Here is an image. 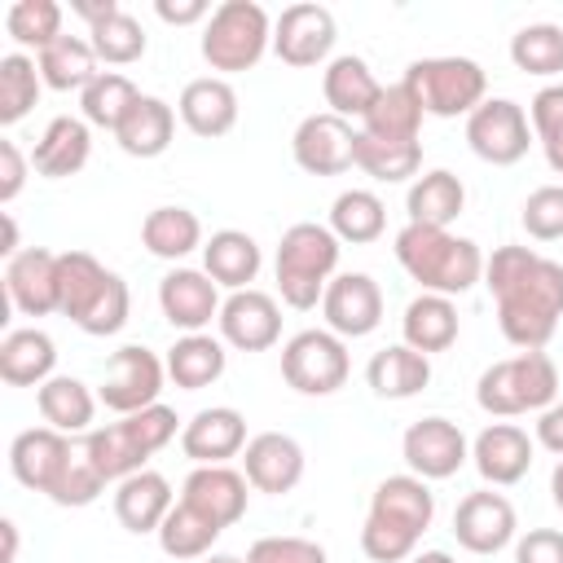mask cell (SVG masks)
Instances as JSON below:
<instances>
[{
    "instance_id": "obj_1",
    "label": "cell",
    "mask_w": 563,
    "mask_h": 563,
    "mask_svg": "<svg viewBox=\"0 0 563 563\" xmlns=\"http://www.w3.org/2000/svg\"><path fill=\"white\" fill-rule=\"evenodd\" d=\"M484 286L497 299V325L519 352H541L563 317V264L532 246H497L484 260Z\"/></svg>"
},
{
    "instance_id": "obj_2",
    "label": "cell",
    "mask_w": 563,
    "mask_h": 563,
    "mask_svg": "<svg viewBox=\"0 0 563 563\" xmlns=\"http://www.w3.org/2000/svg\"><path fill=\"white\" fill-rule=\"evenodd\" d=\"M396 264L427 290V295H466L475 282H484V251L471 238H457L449 229L431 224H405L391 242Z\"/></svg>"
},
{
    "instance_id": "obj_3",
    "label": "cell",
    "mask_w": 563,
    "mask_h": 563,
    "mask_svg": "<svg viewBox=\"0 0 563 563\" xmlns=\"http://www.w3.org/2000/svg\"><path fill=\"white\" fill-rule=\"evenodd\" d=\"M277 295L286 308L308 312L325 299V286L334 282L339 268V238L330 233V224L317 220H299L282 233L277 242Z\"/></svg>"
},
{
    "instance_id": "obj_4",
    "label": "cell",
    "mask_w": 563,
    "mask_h": 563,
    "mask_svg": "<svg viewBox=\"0 0 563 563\" xmlns=\"http://www.w3.org/2000/svg\"><path fill=\"white\" fill-rule=\"evenodd\" d=\"M559 400V369L545 352H515L493 361L475 383V405L493 418L541 413Z\"/></svg>"
},
{
    "instance_id": "obj_5",
    "label": "cell",
    "mask_w": 563,
    "mask_h": 563,
    "mask_svg": "<svg viewBox=\"0 0 563 563\" xmlns=\"http://www.w3.org/2000/svg\"><path fill=\"white\" fill-rule=\"evenodd\" d=\"M198 48H202V62L211 70H220V79L251 70L273 48V22H268L264 4H255V0H224L202 22Z\"/></svg>"
},
{
    "instance_id": "obj_6",
    "label": "cell",
    "mask_w": 563,
    "mask_h": 563,
    "mask_svg": "<svg viewBox=\"0 0 563 563\" xmlns=\"http://www.w3.org/2000/svg\"><path fill=\"white\" fill-rule=\"evenodd\" d=\"M400 79L422 101V114H435V119L471 114L488 92V75L475 57H418L405 66Z\"/></svg>"
},
{
    "instance_id": "obj_7",
    "label": "cell",
    "mask_w": 563,
    "mask_h": 563,
    "mask_svg": "<svg viewBox=\"0 0 563 563\" xmlns=\"http://www.w3.org/2000/svg\"><path fill=\"white\" fill-rule=\"evenodd\" d=\"M347 369H352L347 339H339L334 330H299L282 347V378L299 396H330V391H339L347 383Z\"/></svg>"
},
{
    "instance_id": "obj_8",
    "label": "cell",
    "mask_w": 563,
    "mask_h": 563,
    "mask_svg": "<svg viewBox=\"0 0 563 563\" xmlns=\"http://www.w3.org/2000/svg\"><path fill=\"white\" fill-rule=\"evenodd\" d=\"M532 123L528 110L510 97H484L471 114H466V145L475 158L493 163V167H510L528 154L532 145Z\"/></svg>"
},
{
    "instance_id": "obj_9",
    "label": "cell",
    "mask_w": 563,
    "mask_h": 563,
    "mask_svg": "<svg viewBox=\"0 0 563 563\" xmlns=\"http://www.w3.org/2000/svg\"><path fill=\"white\" fill-rule=\"evenodd\" d=\"M163 378H167V361H158V356H154L150 347H141V343H123V347L110 352V361H106L97 400H101L106 409H114L119 418H123V413H141V409L158 405Z\"/></svg>"
},
{
    "instance_id": "obj_10",
    "label": "cell",
    "mask_w": 563,
    "mask_h": 563,
    "mask_svg": "<svg viewBox=\"0 0 563 563\" xmlns=\"http://www.w3.org/2000/svg\"><path fill=\"white\" fill-rule=\"evenodd\" d=\"M400 453H405V466H409L418 479L431 484V479L457 475V471L466 466V457H471V444H466V435H462L457 422L431 413V418H418V422L405 427Z\"/></svg>"
},
{
    "instance_id": "obj_11",
    "label": "cell",
    "mask_w": 563,
    "mask_h": 563,
    "mask_svg": "<svg viewBox=\"0 0 563 563\" xmlns=\"http://www.w3.org/2000/svg\"><path fill=\"white\" fill-rule=\"evenodd\" d=\"M334 40H339V26L325 4H286L282 18L273 22V53L295 70L330 62Z\"/></svg>"
},
{
    "instance_id": "obj_12",
    "label": "cell",
    "mask_w": 563,
    "mask_h": 563,
    "mask_svg": "<svg viewBox=\"0 0 563 563\" xmlns=\"http://www.w3.org/2000/svg\"><path fill=\"white\" fill-rule=\"evenodd\" d=\"M290 154L308 176H343L347 167H356V132L347 119L321 110L295 128Z\"/></svg>"
},
{
    "instance_id": "obj_13",
    "label": "cell",
    "mask_w": 563,
    "mask_h": 563,
    "mask_svg": "<svg viewBox=\"0 0 563 563\" xmlns=\"http://www.w3.org/2000/svg\"><path fill=\"white\" fill-rule=\"evenodd\" d=\"M321 317H325V330H334L339 339L374 334L383 321L378 282L369 273H334V282L325 286V299H321Z\"/></svg>"
},
{
    "instance_id": "obj_14",
    "label": "cell",
    "mask_w": 563,
    "mask_h": 563,
    "mask_svg": "<svg viewBox=\"0 0 563 563\" xmlns=\"http://www.w3.org/2000/svg\"><path fill=\"white\" fill-rule=\"evenodd\" d=\"M515 532H519L515 506L493 488L466 493L457 501V510H453V537L471 554H497V550H506L515 541Z\"/></svg>"
},
{
    "instance_id": "obj_15",
    "label": "cell",
    "mask_w": 563,
    "mask_h": 563,
    "mask_svg": "<svg viewBox=\"0 0 563 563\" xmlns=\"http://www.w3.org/2000/svg\"><path fill=\"white\" fill-rule=\"evenodd\" d=\"M220 339L238 352H268L277 339H282V308L268 290H233L224 303H220Z\"/></svg>"
},
{
    "instance_id": "obj_16",
    "label": "cell",
    "mask_w": 563,
    "mask_h": 563,
    "mask_svg": "<svg viewBox=\"0 0 563 563\" xmlns=\"http://www.w3.org/2000/svg\"><path fill=\"white\" fill-rule=\"evenodd\" d=\"M303 444L286 431H260L246 440L242 449V475L255 493H268V497H282L290 493L299 479H303Z\"/></svg>"
},
{
    "instance_id": "obj_17",
    "label": "cell",
    "mask_w": 563,
    "mask_h": 563,
    "mask_svg": "<svg viewBox=\"0 0 563 563\" xmlns=\"http://www.w3.org/2000/svg\"><path fill=\"white\" fill-rule=\"evenodd\" d=\"M532 453H537V440L515 422H488L471 440V462H475L479 479L493 488L519 484L532 471Z\"/></svg>"
},
{
    "instance_id": "obj_18",
    "label": "cell",
    "mask_w": 563,
    "mask_h": 563,
    "mask_svg": "<svg viewBox=\"0 0 563 563\" xmlns=\"http://www.w3.org/2000/svg\"><path fill=\"white\" fill-rule=\"evenodd\" d=\"M220 286L202 273V268H172L158 282V308L167 317L172 330L185 334H202L216 317H220Z\"/></svg>"
},
{
    "instance_id": "obj_19",
    "label": "cell",
    "mask_w": 563,
    "mask_h": 563,
    "mask_svg": "<svg viewBox=\"0 0 563 563\" xmlns=\"http://www.w3.org/2000/svg\"><path fill=\"white\" fill-rule=\"evenodd\" d=\"M70 453H75L70 435H62L53 427H31V431H18L13 435V444H9V471H13V479L22 488L48 497L53 484H57V475L66 471Z\"/></svg>"
},
{
    "instance_id": "obj_20",
    "label": "cell",
    "mask_w": 563,
    "mask_h": 563,
    "mask_svg": "<svg viewBox=\"0 0 563 563\" xmlns=\"http://www.w3.org/2000/svg\"><path fill=\"white\" fill-rule=\"evenodd\" d=\"M180 449L198 466H229V457H238L246 449V418L233 405L198 409L180 427Z\"/></svg>"
},
{
    "instance_id": "obj_21",
    "label": "cell",
    "mask_w": 563,
    "mask_h": 563,
    "mask_svg": "<svg viewBox=\"0 0 563 563\" xmlns=\"http://www.w3.org/2000/svg\"><path fill=\"white\" fill-rule=\"evenodd\" d=\"M4 290L9 303L22 317H48L57 312V251L44 246H26L4 264Z\"/></svg>"
},
{
    "instance_id": "obj_22",
    "label": "cell",
    "mask_w": 563,
    "mask_h": 563,
    "mask_svg": "<svg viewBox=\"0 0 563 563\" xmlns=\"http://www.w3.org/2000/svg\"><path fill=\"white\" fill-rule=\"evenodd\" d=\"M246 475L233 466H194L180 484V501H189L194 510H202L207 519H216L220 528H233L246 515Z\"/></svg>"
},
{
    "instance_id": "obj_23",
    "label": "cell",
    "mask_w": 563,
    "mask_h": 563,
    "mask_svg": "<svg viewBox=\"0 0 563 563\" xmlns=\"http://www.w3.org/2000/svg\"><path fill=\"white\" fill-rule=\"evenodd\" d=\"M176 114H180V123H185L194 136L216 141V136L233 132V123H238V92H233V84L220 79V75L189 79V84L180 88Z\"/></svg>"
},
{
    "instance_id": "obj_24",
    "label": "cell",
    "mask_w": 563,
    "mask_h": 563,
    "mask_svg": "<svg viewBox=\"0 0 563 563\" xmlns=\"http://www.w3.org/2000/svg\"><path fill=\"white\" fill-rule=\"evenodd\" d=\"M365 515H374V519H383V523H396V528L422 537V532L431 528V519H435V493H431L427 479H418L413 471L387 475V479H378V488L369 493V510H365Z\"/></svg>"
},
{
    "instance_id": "obj_25",
    "label": "cell",
    "mask_w": 563,
    "mask_h": 563,
    "mask_svg": "<svg viewBox=\"0 0 563 563\" xmlns=\"http://www.w3.org/2000/svg\"><path fill=\"white\" fill-rule=\"evenodd\" d=\"M176 506V493H172V484H167V475L163 471H136V475H128V479H119L114 484V519L128 528V532H158L163 528V519H167V510Z\"/></svg>"
},
{
    "instance_id": "obj_26",
    "label": "cell",
    "mask_w": 563,
    "mask_h": 563,
    "mask_svg": "<svg viewBox=\"0 0 563 563\" xmlns=\"http://www.w3.org/2000/svg\"><path fill=\"white\" fill-rule=\"evenodd\" d=\"M88 154H92L88 123L75 119V114H57V119H48V128L40 132V141L31 150V172L35 176H48V180H62V176L84 172Z\"/></svg>"
},
{
    "instance_id": "obj_27",
    "label": "cell",
    "mask_w": 563,
    "mask_h": 563,
    "mask_svg": "<svg viewBox=\"0 0 563 563\" xmlns=\"http://www.w3.org/2000/svg\"><path fill=\"white\" fill-rule=\"evenodd\" d=\"M378 92H383V84L374 79V70H369L365 57H356V53H339V57L325 62L321 97H325L330 114H339V119H352V114L365 119L369 106L378 101Z\"/></svg>"
},
{
    "instance_id": "obj_28",
    "label": "cell",
    "mask_w": 563,
    "mask_h": 563,
    "mask_svg": "<svg viewBox=\"0 0 563 563\" xmlns=\"http://www.w3.org/2000/svg\"><path fill=\"white\" fill-rule=\"evenodd\" d=\"M260 264H264L260 242L251 233H242V229H220V233H211L202 242V273L216 286H224L229 295L233 290H251V282L260 277Z\"/></svg>"
},
{
    "instance_id": "obj_29",
    "label": "cell",
    "mask_w": 563,
    "mask_h": 563,
    "mask_svg": "<svg viewBox=\"0 0 563 563\" xmlns=\"http://www.w3.org/2000/svg\"><path fill=\"white\" fill-rule=\"evenodd\" d=\"M57 369V343L40 330V325H26V330H9L0 339V378L9 387H44Z\"/></svg>"
},
{
    "instance_id": "obj_30",
    "label": "cell",
    "mask_w": 563,
    "mask_h": 563,
    "mask_svg": "<svg viewBox=\"0 0 563 563\" xmlns=\"http://www.w3.org/2000/svg\"><path fill=\"white\" fill-rule=\"evenodd\" d=\"M365 383L383 400H409V396H418L431 383V356L413 352L409 343H391V347H383V352L369 356Z\"/></svg>"
},
{
    "instance_id": "obj_31",
    "label": "cell",
    "mask_w": 563,
    "mask_h": 563,
    "mask_svg": "<svg viewBox=\"0 0 563 563\" xmlns=\"http://www.w3.org/2000/svg\"><path fill=\"white\" fill-rule=\"evenodd\" d=\"M172 136H176V110L163 97H150V92H141V101L128 110V119L114 132L119 150L132 154V158H158V154H167Z\"/></svg>"
},
{
    "instance_id": "obj_32",
    "label": "cell",
    "mask_w": 563,
    "mask_h": 563,
    "mask_svg": "<svg viewBox=\"0 0 563 563\" xmlns=\"http://www.w3.org/2000/svg\"><path fill=\"white\" fill-rule=\"evenodd\" d=\"M466 207V185L449 172V167H431L422 172L409 194H405V211L409 224H431V229H449Z\"/></svg>"
},
{
    "instance_id": "obj_33",
    "label": "cell",
    "mask_w": 563,
    "mask_h": 563,
    "mask_svg": "<svg viewBox=\"0 0 563 563\" xmlns=\"http://www.w3.org/2000/svg\"><path fill=\"white\" fill-rule=\"evenodd\" d=\"M110 286V268L88 255V251H62L57 255V312L70 317L75 325L92 312V303L101 299V290Z\"/></svg>"
},
{
    "instance_id": "obj_34",
    "label": "cell",
    "mask_w": 563,
    "mask_h": 563,
    "mask_svg": "<svg viewBox=\"0 0 563 563\" xmlns=\"http://www.w3.org/2000/svg\"><path fill=\"white\" fill-rule=\"evenodd\" d=\"M400 334L413 352L422 356H435V352H449L457 343V308L449 295H418L409 299L405 317H400Z\"/></svg>"
},
{
    "instance_id": "obj_35",
    "label": "cell",
    "mask_w": 563,
    "mask_h": 563,
    "mask_svg": "<svg viewBox=\"0 0 563 563\" xmlns=\"http://www.w3.org/2000/svg\"><path fill=\"white\" fill-rule=\"evenodd\" d=\"M35 409H40L44 427H53L62 435H79V431L88 435L92 431V413H97V396L75 374H53L35 391Z\"/></svg>"
},
{
    "instance_id": "obj_36",
    "label": "cell",
    "mask_w": 563,
    "mask_h": 563,
    "mask_svg": "<svg viewBox=\"0 0 563 563\" xmlns=\"http://www.w3.org/2000/svg\"><path fill=\"white\" fill-rule=\"evenodd\" d=\"M229 365V352H224V339H211L207 330L202 334H180L172 347H167V378L180 387V391H202L211 387Z\"/></svg>"
},
{
    "instance_id": "obj_37",
    "label": "cell",
    "mask_w": 563,
    "mask_h": 563,
    "mask_svg": "<svg viewBox=\"0 0 563 563\" xmlns=\"http://www.w3.org/2000/svg\"><path fill=\"white\" fill-rule=\"evenodd\" d=\"M79 444H84L88 462L101 471V479H106V484H119V479H128V475L145 471V462H150L145 444L132 435V427H128L123 418H119V422H106V427H92Z\"/></svg>"
},
{
    "instance_id": "obj_38",
    "label": "cell",
    "mask_w": 563,
    "mask_h": 563,
    "mask_svg": "<svg viewBox=\"0 0 563 563\" xmlns=\"http://www.w3.org/2000/svg\"><path fill=\"white\" fill-rule=\"evenodd\" d=\"M141 246L154 260H185L202 246V220L189 207H154L141 220Z\"/></svg>"
},
{
    "instance_id": "obj_39",
    "label": "cell",
    "mask_w": 563,
    "mask_h": 563,
    "mask_svg": "<svg viewBox=\"0 0 563 563\" xmlns=\"http://www.w3.org/2000/svg\"><path fill=\"white\" fill-rule=\"evenodd\" d=\"M35 66H40V79L53 88V92H84L101 70H97V53L84 35H62L53 40L44 53H35Z\"/></svg>"
},
{
    "instance_id": "obj_40",
    "label": "cell",
    "mask_w": 563,
    "mask_h": 563,
    "mask_svg": "<svg viewBox=\"0 0 563 563\" xmlns=\"http://www.w3.org/2000/svg\"><path fill=\"white\" fill-rule=\"evenodd\" d=\"M422 101L413 97V88L405 84V79H396V84H387L383 92H378V101L369 106V114L361 119V132H369V136H383V141H418V132H422Z\"/></svg>"
},
{
    "instance_id": "obj_41",
    "label": "cell",
    "mask_w": 563,
    "mask_h": 563,
    "mask_svg": "<svg viewBox=\"0 0 563 563\" xmlns=\"http://www.w3.org/2000/svg\"><path fill=\"white\" fill-rule=\"evenodd\" d=\"M220 532L224 528L216 519H207L202 510H194L189 501L176 497V506L167 510V519H163V528L154 537H158V550L167 559H207L211 545L220 541Z\"/></svg>"
},
{
    "instance_id": "obj_42",
    "label": "cell",
    "mask_w": 563,
    "mask_h": 563,
    "mask_svg": "<svg viewBox=\"0 0 563 563\" xmlns=\"http://www.w3.org/2000/svg\"><path fill=\"white\" fill-rule=\"evenodd\" d=\"M383 229H387V207L374 189H343L330 202V233L339 242L365 246V242H378Z\"/></svg>"
},
{
    "instance_id": "obj_43",
    "label": "cell",
    "mask_w": 563,
    "mask_h": 563,
    "mask_svg": "<svg viewBox=\"0 0 563 563\" xmlns=\"http://www.w3.org/2000/svg\"><path fill=\"white\" fill-rule=\"evenodd\" d=\"M356 167L369 176V180H383V185H400V180H418V167H422V141H383V136H369V132H356Z\"/></svg>"
},
{
    "instance_id": "obj_44",
    "label": "cell",
    "mask_w": 563,
    "mask_h": 563,
    "mask_svg": "<svg viewBox=\"0 0 563 563\" xmlns=\"http://www.w3.org/2000/svg\"><path fill=\"white\" fill-rule=\"evenodd\" d=\"M141 101V88L119 75V70H101L84 92H79V110H84V123L88 128H106V132H119V123L128 119V110Z\"/></svg>"
},
{
    "instance_id": "obj_45",
    "label": "cell",
    "mask_w": 563,
    "mask_h": 563,
    "mask_svg": "<svg viewBox=\"0 0 563 563\" xmlns=\"http://www.w3.org/2000/svg\"><path fill=\"white\" fill-rule=\"evenodd\" d=\"M510 62L523 75L550 79L563 75V26L559 22H528L510 35Z\"/></svg>"
},
{
    "instance_id": "obj_46",
    "label": "cell",
    "mask_w": 563,
    "mask_h": 563,
    "mask_svg": "<svg viewBox=\"0 0 563 563\" xmlns=\"http://www.w3.org/2000/svg\"><path fill=\"white\" fill-rule=\"evenodd\" d=\"M40 88H44V79H40L35 57H26V53H4V57H0V123L13 128L18 119H26L31 106L40 101Z\"/></svg>"
},
{
    "instance_id": "obj_47",
    "label": "cell",
    "mask_w": 563,
    "mask_h": 563,
    "mask_svg": "<svg viewBox=\"0 0 563 563\" xmlns=\"http://www.w3.org/2000/svg\"><path fill=\"white\" fill-rule=\"evenodd\" d=\"M88 44H92L97 62H106V66H132V62L145 57V26L128 9H119L106 22L88 26Z\"/></svg>"
},
{
    "instance_id": "obj_48",
    "label": "cell",
    "mask_w": 563,
    "mask_h": 563,
    "mask_svg": "<svg viewBox=\"0 0 563 563\" xmlns=\"http://www.w3.org/2000/svg\"><path fill=\"white\" fill-rule=\"evenodd\" d=\"M4 31L13 44L22 48H35L44 53L53 40H62V4L57 0H18L9 13H4Z\"/></svg>"
},
{
    "instance_id": "obj_49",
    "label": "cell",
    "mask_w": 563,
    "mask_h": 563,
    "mask_svg": "<svg viewBox=\"0 0 563 563\" xmlns=\"http://www.w3.org/2000/svg\"><path fill=\"white\" fill-rule=\"evenodd\" d=\"M528 123H532V136H537L545 163L563 176V84L537 88V97L528 101Z\"/></svg>"
},
{
    "instance_id": "obj_50",
    "label": "cell",
    "mask_w": 563,
    "mask_h": 563,
    "mask_svg": "<svg viewBox=\"0 0 563 563\" xmlns=\"http://www.w3.org/2000/svg\"><path fill=\"white\" fill-rule=\"evenodd\" d=\"M101 493H106V479H101V471L88 462L84 444H75V453H70L66 471L57 475V484H53L48 501H53V506H66V510H79V506H92Z\"/></svg>"
},
{
    "instance_id": "obj_51",
    "label": "cell",
    "mask_w": 563,
    "mask_h": 563,
    "mask_svg": "<svg viewBox=\"0 0 563 563\" xmlns=\"http://www.w3.org/2000/svg\"><path fill=\"white\" fill-rule=\"evenodd\" d=\"M418 541L422 537H413V532H405L396 523H383L374 515H365V523H361V550L374 563H409L418 554Z\"/></svg>"
},
{
    "instance_id": "obj_52",
    "label": "cell",
    "mask_w": 563,
    "mask_h": 563,
    "mask_svg": "<svg viewBox=\"0 0 563 563\" xmlns=\"http://www.w3.org/2000/svg\"><path fill=\"white\" fill-rule=\"evenodd\" d=\"M528 238L537 242H559L563 238V185H537L528 198H523V211H519Z\"/></svg>"
},
{
    "instance_id": "obj_53",
    "label": "cell",
    "mask_w": 563,
    "mask_h": 563,
    "mask_svg": "<svg viewBox=\"0 0 563 563\" xmlns=\"http://www.w3.org/2000/svg\"><path fill=\"white\" fill-rule=\"evenodd\" d=\"M128 312H132V295H128V282L119 273H110V286L101 290V299L92 303V312L79 321L84 334L92 339H106V334H119L128 325Z\"/></svg>"
},
{
    "instance_id": "obj_54",
    "label": "cell",
    "mask_w": 563,
    "mask_h": 563,
    "mask_svg": "<svg viewBox=\"0 0 563 563\" xmlns=\"http://www.w3.org/2000/svg\"><path fill=\"white\" fill-rule=\"evenodd\" d=\"M246 563H330V559H325V545L308 537H260L246 550Z\"/></svg>"
},
{
    "instance_id": "obj_55",
    "label": "cell",
    "mask_w": 563,
    "mask_h": 563,
    "mask_svg": "<svg viewBox=\"0 0 563 563\" xmlns=\"http://www.w3.org/2000/svg\"><path fill=\"white\" fill-rule=\"evenodd\" d=\"M123 422H128L132 435L145 444V453L154 457L163 444L176 440V422H180V418H176V409H167V405L158 400V405H150V409H141V413H123Z\"/></svg>"
},
{
    "instance_id": "obj_56",
    "label": "cell",
    "mask_w": 563,
    "mask_h": 563,
    "mask_svg": "<svg viewBox=\"0 0 563 563\" xmlns=\"http://www.w3.org/2000/svg\"><path fill=\"white\" fill-rule=\"evenodd\" d=\"M515 563H563V532L559 528H528L515 541Z\"/></svg>"
},
{
    "instance_id": "obj_57",
    "label": "cell",
    "mask_w": 563,
    "mask_h": 563,
    "mask_svg": "<svg viewBox=\"0 0 563 563\" xmlns=\"http://www.w3.org/2000/svg\"><path fill=\"white\" fill-rule=\"evenodd\" d=\"M26 167H31V158L18 150V141H0V202H13L18 194H22V185H26Z\"/></svg>"
},
{
    "instance_id": "obj_58",
    "label": "cell",
    "mask_w": 563,
    "mask_h": 563,
    "mask_svg": "<svg viewBox=\"0 0 563 563\" xmlns=\"http://www.w3.org/2000/svg\"><path fill=\"white\" fill-rule=\"evenodd\" d=\"M154 13L172 26H194V22H207L211 18V4L207 0H158Z\"/></svg>"
},
{
    "instance_id": "obj_59",
    "label": "cell",
    "mask_w": 563,
    "mask_h": 563,
    "mask_svg": "<svg viewBox=\"0 0 563 563\" xmlns=\"http://www.w3.org/2000/svg\"><path fill=\"white\" fill-rule=\"evenodd\" d=\"M537 444L563 457V400H554L550 409L537 413Z\"/></svg>"
},
{
    "instance_id": "obj_60",
    "label": "cell",
    "mask_w": 563,
    "mask_h": 563,
    "mask_svg": "<svg viewBox=\"0 0 563 563\" xmlns=\"http://www.w3.org/2000/svg\"><path fill=\"white\" fill-rule=\"evenodd\" d=\"M70 13H79L88 26H97L110 13H119V0H70Z\"/></svg>"
},
{
    "instance_id": "obj_61",
    "label": "cell",
    "mask_w": 563,
    "mask_h": 563,
    "mask_svg": "<svg viewBox=\"0 0 563 563\" xmlns=\"http://www.w3.org/2000/svg\"><path fill=\"white\" fill-rule=\"evenodd\" d=\"M0 528H4V563H18V523L4 519Z\"/></svg>"
},
{
    "instance_id": "obj_62",
    "label": "cell",
    "mask_w": 563,
    "mask_h": 563,
    "mask_svg": "<svg viewBox=\"0 0 563 563\" xmlns=\"http://www.w3.org/2000/svg\"><path fill=\"white\" fill-rule=\"evenodd\" d=\"M550 497H554V506L563 510V457H559V466L550 471Z\"/></svg>"
},
{
    "instance_id": "obj_63",
    "label": "cell",
    "mask_w": 563,
    "mask_h": 563,
    "mask_svg": "<svg viewBox=\"0 0 563 563\" xmlns=\"http://www.w3.org/2000/svg\"><path fill=\"white\" fill-rule=\"evenodd\" d=\"M409 563H457L449 550H422V554H413Z\"/></svg>"
},
{
    "instance_id": "obj_64",
    "label": "cell",
    "mask_w": 563,
    "mask_h": 563,
    "mask_svg": "<svg viewBox=\"0 0 563 563\" xmlns=\"http://www.w3.org/2000/svg\"><path fill=\"white\" fill-rule=\"evenodd\" d=\"M202 563H246V559H238V554H207Z\"/></svg>"
}]
</instances>
